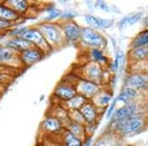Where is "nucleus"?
<instances>
[{
  "label": "nucleus",
  "instance_id": "nucleus-1",
  "mask_svg": "<svg viewBox=\"0 0 148 146\" xmlns=\"http://www.w3.org/2000/svg\"><path fill=\"white\" fill-rule=\"evenodd\" d=\"M146 118L144 114L137 112L130 118L114 123V129L123 136H133L140 133L145 127Z\"/></svg>",
  "mask_w": 148,
  "mask_h": 146
},
{
  "label": "nucleus",
  "instance_id": "nucleus-2",
  "mask_svg": "<svg viewBox=\"0 0 148 146\" xmlns=\"http://www.w3.org/2000/svg\"><path fill=\"white\" fill-rule=\"evenodd\" d=\"M38 30L40 32L47 42L51 45V49L60 47L65 44L64 37L61 31L60 25L51 22H42L37 26Z\"/></svg>",
  "mask_w": 148,
  "mask_h": 146
},
{
  "label": "nucleus",
  "instance_id": "nucleus-3",
  "mask_svg": "<svg viewBox=\"0 0 148 146\" xmlns=\"http://www.w3.org/2000/svg\"><path fill=\"white\" fill-rule=\"evenodd\" d=\"M19 38H22V39L30 42L34 47L40 49V51H42L46 54L51 52V51L52 49L51 45L47 44V40H45V38L42 37V35L40 34V32L38 30L37 27L27 28Z\"/></svg>",
  "mask_w": 148,
  "mask_h": 146
},
{
  "label": "nucleus",
  "instance_id": "nucleus-4",
  "mask_svg": "<svg viewBox=\"0 0 148 146\" xmlns=\"http://www.w3.org/2000/svg\"><path fill=\"white\" fill-rule=\"evenodd\" d=\"M80 40L88 47H93L94 49H99L107 44V40L104 36L89 27L81 28Z\"/></svg>",
  "mask_w": 148,
  "mask_h": 146
},
{
  "label": "nucleus",
  "instance_id": "nucleus-5",
  "mask_svg": "<svg viewBox=\"0 0 148 146\" xmlns=\"http://www.w3.org/2000/svg\"><path fill=\"white\" fill-rule=\"evenodd\" d=\"M61 31L64 37V40L67 44H75L80 40L81 28L77 23L73 21L63 22L60 25Z\"/></svg>",
  "mask_w": 148,
  "mask_h": 146
},
{
  "label": "nucleus",
  "instance_id": "nucleus-6",
  "mask_svg": "<svg viewBox=\"0 0 148 146\" xmlns=\"http://www.w3.org/2000/svg\"><path fill=\"white\" fill-rule=\"evenodd\" d=\"M125 84L127 87H131L133 89L148 90V73L144 72H134L126 76Z\"/></svg>",
  "mask_w": 148,
  "mask_h": 146
},
{
  "label": "nucleus",
  "instance_id": "nucleus-7",
  "mask_svg": "<svg viewBox=\"0 0 148 146\" xmlns=\"http://www.w3.org/2000/svg\"><path fill=\"white\" fill-rule=\"evenodd\" d=\"M45 56H46V53L44 51H40L38 47H33L27 51L19 53V60L24 66H31L40 61Z\"/></svg>",
  "mask_w": 148,
  "mask_h": 146
},
{
  "label": "nucleus",
  "instance_id": "nucleus-8",
  "mask_svg": "<svg viewBox=\"0 0 148 146\" xmlns=\"http://www.w3.org/2000/svg\"><path fill=\"white\" fill-rule=\"evenodd\" d=\"M77 95V91L75 89V86L68 82H60L53 90V96L57 100L61 102H67L72 99L74 96Z\"/></svg>",
  "mask_w": 148,
  "mask_h": 146
},
{
  "label": "nucleus",
  "instance_id": "nucleus-9",
  "mask_svg": "<svg viewBox=\"0 0 148 146\" xmlns=\"http://www.w3.org/2000/svg\"><path fill=\"white\" fill-rule=\"evenodd\" d=\"M77 94L82 95L87 100L93 99L100 91L99 85L92 81L86 80V79H79L77 85L75 86Z\"/></svg>",
  "mask_w": 148,
  "mask_h": 146
},
{
  "label": "nucleus",
  "instance_id": "nucleus-10",
  "mask_svg": "<svg viewBox=\"0 0 148 146\" xmlns=\"http://www.w3.org/2000/svg\"><path fill=\"white\" fill-rule=\"evenodd\" d=\"M137 112H139V111H138V105L136 103H130V104H125L120 109L116 110L111 119L113 123H116V121L130 118V117L137 114Z\"/></svg>",
  "mask_w": 148,
  "mask_h": 146
},
{
  "label": "nucleus",
  "instance_id": "nucleus-11",
  "mask_svg": "<svg viewBox=\"0 0 148 146\" xmlns=\"http://www.w3.org/2000/svg\"><path fill=\"white\" fill-rule=\"evenodd\" d=\"M3 45H5V47L11 49L12 51L17 52L18 54L34 47L30 42H28V40H24L22 38H19V37L18 38H11L10 40H6Z\"/></svg>",
  "mask_w": 148,
  "mask_h": 146
},
{
  "label": "nucleus",
  "instance_id": "nucleus-12",
  "mask_svg": "<svg viewBox=\"0 0 148 146\" xmlns=\"http://www.w3.org/2000/svg\"><path fill=\"white\" fill-rule=\"evenodd\" d=\"M85 22L91 29H109L114 25L113 19H103L93 15H86Z\"/></svg>",
  "mask_w": 148,
  "mask_h": 146
},
{
  "label": "nucleus",
  "instance_id": "nucleus-13",
  "mask_svg": "<svg viewBox=\"0 0 148 146\" xmlns=\"http://www.w3.org/2000/svg\"><path fill=\"white\" fill-rule=\"evenodd\" d=\"M81 114L84 118V121L86 123L88 124H93L96 123L97 118H98V112L96 109V106L93 104L92 102L87 101L81 107V109L79 110Z\"/></svg>",
  "mask_w": 148,
  "mask_h": 146
},
{
  "label": "nucleus",
  "instance_id": "nucleus-14",
  "mask_svg": "<svg viewBox=\"0 0 148 146\" xmlns=\"http://www.w3.org/2000/svg\"><path fill=\"white\" fill-rule=\"evenodd\" d=\"M62 121L57 118L51 116H47L42 123V128L47 133H56L62 130Z\"/></svg>",
  "mask_w": 148,
  "mask_h": 146
},
{
  "label": "nucleus",
  "instance_id": "nucleus-15",
  "mask_svg": "<svg viewBox=\"0 0 148 146\" xmlns=\"http://www.w3.org/2000/svg\"><path fill=\"white\" fill-rule=\"evenodd\" d=\"M85 74H86V80L92 81L94 83L99 82L103 77V70L100 64L98 63H90L89 65L85 69Z\"/></svg>",
  "mask_w": 148,
  "mask_h": 146
},
{
  "label": "nucleus",
  "instance_id": "nucleus-16",
  "mask_svg": "<svg viewBox=\"0 0 148 146\" xmlns=\"http://www.w3.org/2000/svg\"><path fill=\"white\" fill-rule=\"evenodd\" d=\"M138 93L137 90L133 89L131 87H127V86H125L123 89L121 90L120 94L116 97V101L121 102L123 104H130V103H134L135 100L137 99Z\"/></svg>",
  "mask_w": 148,
  "mask_h": 146
},
{
  "label": "nucleus",
  "instance_id": "nucleus-17",
  "mask_svg": "<svg viewBox=\"0 0 148 146\" xmlns=\"http://www.w3.org/2000/svg\"><path fill=\"white\" fill-rule=\"evenodd\" d=\"M19 60V54L11 49L5 47V45H0V65H7L10 62L14 60Z\"/></svg>",
  "mask_w": 148,
  "mask_h": 146
},
{
  "label": "nucleus",
  "instance_id": "nucleus-18",
  "mask_svg": "<svg viewBox=\"0 0 148 146\" xmlns=\"http://www.w3.org/2000/svg\"><path fill=\"white\" fill-rule=\"evenodd\" d=\"M5 3L9 8H11L15 13H17L20 17L21 15H24L30 8L29 2L26 0H8Z\"/></svg>",
  "mask_w": 148,
  "mask_h": 146
},
{
  "label": "nucleus",
  "instance_id": "nucleus-19",
  "mask_svg": "<svg viewBox=\"0 0 148 146\" xmlns=\"http://www.w3.org/2000/svg\"><path fill=\"white\" fill-rule=\"evenodd\" d=\"M19 18H20V16L17 13H15L11 8H9L5 2H3V3L0 2V19L1 20L14 23L19 20Z\"/></svg>",
  "mask_w": 148,
  "mask_h": 146
},
{
  "label": "nucleus",
  "instance_id": "nucleus-20",
  "mask_svg": "<svg viewBox=\"0 0 148 146\" xmlns=\"http://www.w3.org/2000/svg\"><path fill=\"white\" fill-rule=\"evenodd\" d=\"M142 16L143 14L141 12H137V13H132L130 14V15H126L119 22V28L121 30H123V29H125L128 26L134 25V24H136L137 22H139L141 20Z\"/></svg>",
  "mask_w": 148,
  "mask_h": 146
},
{
  "label": "nucleus",
  "instance_id": "nucleus-21",
  "mask_svg": "<svg viewBox=\"0 0 148 146\" xmlns=\"http://www.w3.org/2000/svg\"><path fill=\"white\" fill-rule=\"evenodd\" d=\"M130 58L134 61H146L148 60V45L144 47H132L130 51Z\"/></svg>",
  "mask_w": 148,
  "mask_h": 146
},
{
  "label": "nucleus",
  "instance_id": "nucleus-22",
  "mask_svg": "<svg viewBox=\"0 0 148 146\" xmlns=\"http://www.w3.org/2000/svg\"><path fill=\"white\" fill-rule=\"evenodd\" d=\"M65 129L68 131V132H70L72 135L80 138V139L86 134V128H85L84 124L73 123V121H69V119H68V123H66Z\"/></svg>",
  "mask_w": 148,
  "mask_h": 146
},
{
  "label": "nucleus",
  "instance_id": "nucleus-23",
  "mask_svg": "<svg viewBox=\"0 0 148 146\" xmlns=\"http://www.w3.org/2000/svg\"><path fill=\"white\" fill-rule=\"evenodd\" d=\"M113 99V96H112V93H109V92H106V91H99V93L93 98V101L94 103L93 104L95 106H98V107H106L108 106L110 104V102L112 101Z\"/></svg>",
  "mask_w": 148,
  "mask_h": 146
},
{
  "label": "nucleus",
  "instance_id": "nucleus-24",
  "mask_svg": "<svg viewBox=\"0 0 148 146\" xmlns=\"http://www.w3.org/2000/svg\"><path fill=\"white\" fill-rule=\"evenodd\" d=\"M88 100L85 97H83L82 95L77 94L76 96H74L72 99H70L69 101L65 102L66 108H67V111H76V110H80L81 107L87 102Z\"/></svg>",
  "mask_w": 148,
  "mask_h": 146
},
{
  "label": "nucleus",
  "instance_id": "nucleus-25",
  "mask_svg": "<svg viewBox=\"0 0 148 146\" xmlns=\"http://www.w3.org/2000/svg\"><path fill=\"white\" fill-rule=\"evenodd\" d=\"M63 143H64V146H83L82 139L72 135L70 132H68L66 129L64 130Z\"/></svg>",
  "mask_w": 148,
  "mask_h": 146
},
{
  "label": "nucleus",
  "instance_id": "nucleus-26",
  "mask_svg": "<svg viewBox=\"0 0 148 146\" xmlns=\"http://www.w3.org/2000/svg\"><path fill=\"white\" fill-rule=\"evenodd\" d=\"M90 54H91L93 60H94L96 63L98 64H106L108 63V58H107L106 56H104V53L102 52L101 49H91V52H90Z\"/></svg>",
  "mask_w": 148,
  "mask_h": 146
},
{
  "label": "nucleus",
  "instance_id": "nucleus-27",
  "mask_svg": "<svg viewBox=\"0 0 148 146\" xmlns=\"http://www.w3.org/2000/svg\"><path fill=\"white\" fill-rule=\"evenodd\" d=\"M144 45H148V30L138 35L132 42V47H144Z\"/></svg>",
  "mask_w": 148,
  "mask_h": 146
},
{
  "label": "nucleus",
  "instance_id": "nucleus-28",
  "mask_svg": "<svg viewBox=\"0 0 148 146\" xmlns=\"http://www.w3.org/2000/svg\"><path fill=\"white\" fill-rule=\"evenodd\" d=\"M47 16L44 19L45 22H51L54 19L60 17L61 13H62L59 9L56 8V7H51V8L47 9Z\"/></svg>",
  "mask_w": 148,
  "mask_h": 146
},
{
  "label": "nucleus",
  "instance_id": "nucleus-29",
  "mask_svg": "<svg viewBox=\"0 0 148 146\" xmlns=\"http://www.w3.org/2000/svg\"><path fill=\"white\" fill-rule=\"evenodd\" d=\"M123 51H119L118 53H116V60H114V65H113L114 70H116V69L120 67V64H121V62H123Z\"/></svg>",
  "mask_w": 148,
  "mask_h": 146
},
{
  "label": "nucleus",
  "instance_id": "nucleus-30",
  "mask_svg": "<svg viewBox=\"0 0 148 146\" xmlns=\"http://www.w3.org/2000/svg\"><path fill=\"white\" fill-rule=\"evenodd\" d=\"M59 18H60L63 22L73 21V19L75 18V13H73V12H64V13H61V15Z\"/></svg>",
  "mask_w": 148,
  "mask_h": 146
},
{
  "label": "nucleus",
  "instance_id": "nucleus-31",
  "mask_svg": "<svg viewBox=\"0 0 148 146\" xmlns=\"http://www.w3.org/2000/svg\"><path fill=\"white\" fill-rule=\"evenodd\" d=\"M12 26H13V23L12 22H8V21L1 20V19H0V31L9 30V29L12 28Z\"/></svg>",
  "mask_w": 148,
  "mask_h": 146
},
{
  "label": "nucleus",
  "instance_id": "nucleus-32",
  "mask_svg": "<svg viewBox=\"0 0 148 146\" xmlns=\"http://www.w3.org/2000/svg\"><path fill=\"white\" fill-rule=\"evenodd\" d=\"M116 99H114V102L112 103V105L110 106V108H109V110H108V112H107V119H110L112 118V116H113V114H114V107H116Z\"/></svg>",
  "mask_w": 148,
  "mask_h": 146
},
{
  "label": "nucleus",
  "instance_id": "nucleus-33",
  "mask_svg": "<svg viewBox=\"0 0 148 146\" xmlns=\"http://www.w3.org/2000/svg\"><path fill=\"white\" fill-rule=\"evenodd\" d=\"M96 7L100 8L103 11L110 12V10H109V5L107 3H105L104 1H98L97 3H96Z\"/></svg>",
  "mask_w": 148,
  "mask_h": 146
},
{
  "label": "nucleus",
  "instance_id": "nucleus-34",
  "mask_svg": "<svg viewBox=\"0 0 148 146\" xmlns=\"http://www.w3.org/2000/svg\"><path fill=\"white\" fill-rule=\"evenodd\" d=\"M9 76L5 73H0V84H3L5 82H8Z\"/></svg>",
  "mask_w": 148,
  "mask_h": 146
},
{
  "label": "nucleus",
  "instance_id": "nucleus-35",
  "mask_svg": "<svg viewBox=\"0 0 148 146\" xmlns=\"http://www.w3.org/2000/svg\"><path fill=\"white\" fill-rule=\"evenodd\" d=\"M6 67V66L5 65H0V73H5V72H4V68H5ZM6 74V73H5Z\"/></svg>",
  "mask_w": 148,
  "mask_h": 146
},
{
  "label": "nucleus",
  "instance_id": "nucleus-36",
  "mask_svg": "<svg viewBox=\"0 0 148 146\" xmlns=\"http://www.w3.org/2000/svg\"><path fill=\"white\" fill-rule=\"evenodd\" d=\"M146 62V67H145V70H144V73H148V60L145 61Z\"/></svg>",
  "mask_w": 148,
  "mask_h": 146
},
{
  "label": "nucleus",
  "instance_id": "nucleus-37",
  "mask_svg": "<svg viewBox=\"0 0 148 146\" xmlns=\"http://www.w3.org/2000/svg\"><path fill=\"white\" fill-rule=\"evenodd\" d=\"M144 24H145L146 26H148V15L144 18Z\"/></svg>",
  "mask_w": 148,
  "mask_h": 146
}]
</instances>
